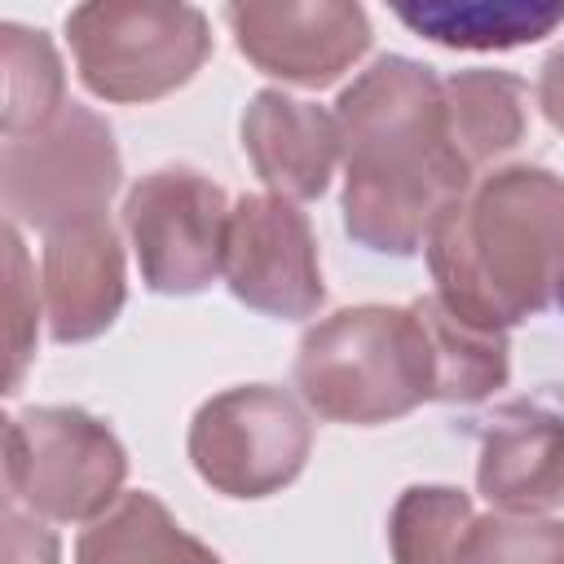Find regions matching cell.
Returning a JSON list of instances; mask_svg holds the SVG:
<instances>
[{"label": "cell", "instance_id": "cell-1", "mask_svg": "<svg viewBox=\"0 0 564 564\" xmlns=\"http://www.w3.org/2000/svg\"><path fill=\"white\" fill-rule=\"evenodd\" d=\"M344 229L388 256L427 247L449 203L471 189L445 137L441 79L410 57H379L335 101Z\"/></svg>", "mask_w": 564, "mask_h": 564}, {"label": "cell", "instance_id": "cell-2", "mask_svg": "<svg viewBox=\"0 0 564 564\" xmlns=\"http://www.w3.org/2000/svg\"><path fill=\"white\" fill-rule=\"evenodd\" d=\"M427 264L436 295L489 330L564 304V181L546 167L476 181L436 220Z\"/></svg>", "mask_w": 564, "mask_h": 564}, {"label": "cell", "instance_id": "cell-3", "mask_svg": "<svg viewBox=\"0 0 564 564\" xmlns=\"http://www.w3.org/2000/svg\"><path fill=\"white\" fill-rule=\"evenodd\" d=\"M295 388L330 423H392L432 401V348L414 304H361L300 339Z\"/></svg>", "mask_w": 564, "mask_h": 564}, {"label": "cell", "instance_id": "cell-4", "mask_svg": "<svg viewBox=\"0 0 564 564\" xmlns=\"http://www.w3.org/2000/svg\"><path fill=\"white\" fill-rule=\"evenodd\" d=\"M79 79L106 101H154L189 84L203 66L212 35L207 18L189 4L101 0L66 18Z\"/></svg>", "mask_w": 564, "mask_h": 564}, {"label": "cell", "instance_id": "cell-5", "mask_svg": "<svg viewBox=\"0 0 564 564\" xmlns=\"http://www.w3.org/2000/svg\"><path fill=\"white\" fill-rule=\"evenodd\" d=\"M123 476V445L84 410L40 405L4 423V494L40 520H97Z\"/></svg>", "mask_w": 564, "mask_h": 564}, {"label": "cell", "instance_id": "cell-6", "mask_svg": "<svg viewBox=\"0 0 564 564\" xmlns=\"http://www.w3.org/2000/svg\"><path fill=\"white\" fill-rule=\"evenodd\" d=\"M115 189V132L101 115L75 101H66V110L48 128L31 137H9L0 150V194L9 220L35 225L44 234L106 216Z\"/></svg>", "mask_w": 564, "mask_h": 564}, {"label": "cell", "instance_id": "cell-7", "mask_svg": "<svg viewBox=\"0 0 564 564\" xmlns=\"http://www.w3.org/2000/svg\"><path fill=\"white\" fill-rule=\"evenodd\" d=\"M308 414L269 383L229 388L198 405L189 423L194 471L229 498H264L291 485L308 458Z\"/></svg>", "mask_w": 564, "mask_h": 564}, {"label": "cell", "instance_id": "cell-8", "mask_svg": "<svg viewBox=\"0 0 564 564\" xmlns=\"http://www.w3.org/2000/svg\"><path fill=\"white\" fill-rule=\"evenodd\" d=\"M229 198L194 167H159L123 198V229L150 291L194 295L225 273Z\"/></svg>", "mask_w": 564, "mask_h": 564}, {"label": "cell", "instance_id": "cell-9", "mask_svg": "<svg viewBox=\"0 0 564 564\" xmlns=\"http://www.w3.org/2000/svg\"><path fill=\"white\" fill-rule=\"evenodd\" d=\"M225 282L242 304L269 317H313L326 286L304 212L278 194H242L229 212Z\"/></svg>", "mask_w": 564, "mask_h": 564}, {"label": "cell", "instance_id": "cell-10", "mask_svg": "<svg viewBox=\"0 0 564 564\" xmlns=\"http://www.w3.org/2000/svg\"><path fill=\"white\" fill-rule=\"evenodd\" d=\"M234 40L247 62L286 84L322 88L339 79L366 48L370 22L344 0H273V4H229Z\"/></svg>", "mask_w": 564, "mask_h": 564}, {"label": "cell", "instance_id": "cell-11", "mask_svg": "<svg viewBox=\"0 0 564 564\" xmlns=\"http://www.w3.org/2000/svg\"><path fill=\"white\" fill-rule=\"evenodd\" d=\"M480 494L502 516H542L564 507V414L538 401H511L480 423Z\"/></svg>", "mask_w": 564, "mask_h": 564}, {"label": "cell", "instance_id": "cell-12", "mask_svg": "<svg viewBox=\"0 0 564 564\" xmlns=\"http://www.w3.org/2000/svg\"><path fill=\"white\" fill-rule=\"evenodd\" d=\"M44 313L57 344L101 335L123 308V251L106 216L44 234Z\"/></svg>", "mask_w": 564, "mask_h": 564}, {"label": "cell", "instance_id": "cell-13", "mask_svg": "<svg viewBox=\"0 0 564 564\" xmlns=\"http://www.w3.org/2000/svg\"><path fill=\"white\" fill-rule=\"evenodd\" d=\"M242 150L278 198H317L339 163L335 115L273 88L256 93L242 115Z\"/></svg>", "mask_w": 564, "mask_h": 564}, {"label": "cell", "instance_id": "cell-14", "mask_svg": "<svg viewBox=\"0 0 564 564\" xmlns=\"http://www.w3.org/2000/svg\"><path fill=\"white\" fill-rule=\"evenodd\" d=\"M445 137L458 163L476 176L511 154L529 128V88L507 70H458L441 84Z\"/></svg>", "mask_w": 564, "mask_h": 564}, {"label": "cell", "instance_id": "cell-15", "mask_svg": "<svg viewBox=\"0 0 564 564\" xmlns=\"http://www.w3.org/2000/svg\"><path fill=\"white\" fill-rule=\"evenodd\" d=\"M414 313H419L427 348H432V401L471 405L507 383V375H511L507 330L463 322L441 295L414 300Z\"/></svg>", "mask_w": 564, "mask_h": 564}, {"label": "cell", "instance_id": "cell-16", "mask_svg": "<svg viewBox=\"0 0 564 564\" xmlns=\"http://www.w3.org/2000/svg\"><path fill=\"white\" fill-rule=\"evenodd\" d=\"M75 564H220V555L185 533L154 494H123L79 533Z\"/></svg>", "mask_w": 564, "mask_h": 564}, {"label": "cell", "instance_id": "cell-17", "mask_svg": "<svg viewBox=\"0 0 564 564\" xmlns=\"http://www.w3.org/2000/svg\"><path fill=\"white\" fill-rule=\"evenodd\" d=\"M0 79H4V106H0L4 141L40 132L66 110L62 62L44 31L18 22L0 26Z\"/></svg>", "mask_w": 564, "mask_h": 564}, {"label": "cell", "instance_id": "cell-18", "mask_svg": "<svg viewBox=\"0 0 564 564\" xmlns=\"http://www.w3.org/2000/svg\"><path fill=\"white\" fill-rule=\"evenodd\" d=\"M397 18L445 48H516L551 35L564 4H401Z\"/></svg>", "mask_w": 564, "mask_h": 564}, {"label": "cell", "instance_id": "cell-19", "mask_svg": "<svg viewBox=\"0 0 564 564\" xmlns=\"http://www.w3.org/2000/svg\"><path fill=\"white\" fill-rule=\"evenodd\" d=\"M476 529L471 498L449 485H414L397 498L388 520L392 564H458Z\"/></svg>", "mask_w": 564, "mask_h": 564}, {"label": "cell", "instance_id": "cell-20", "mask_svg": "<svg viewBox=\"0 0 564 564\" xmlns=\"http://www.w3.org/2000/svg\"><path fill=\"white\" fill-rule=\"evenodd\" d=\"M458 564H564V524L542 516L476 520Z\"/></svg>", "mask_w": 564, "mask_h": 564}, {"label": "cell", "instance_id": "cell-21", "mask_svg": "<svg viewBox=\"0 0 564 564\" xmlns=\"http://www.w3.org/2000/svg\"><path fill=\"white\" fill-rule=\"evenodd\" d=\"M35 330H40V291H35V269L26 260V247L18 229H4V392H18L22 370L35 352Z\"/></svg>", "mask_w": 564, "mask_h": 564}, {"label": "cell", "instance_id": "cell-22", "mask_svg": "<svg viewBox=\"0 0 564 564\" xmlns=\"http://www.w3.org/2000/svg\"><path fill=\"white\" fill-rule=\"evenodd\" d=\"M4 564H57L53 529L13 502L4 507Z\"/></svg>", "mask_w": 564, "mask_h": 564}, {"label": "cell", "instance_id": "cell-23", "mask_svg": "<svg viewBox=\"0 0 564 564\" xmlns=\"http://www.w3.org/2000/svg\"><path fill=\"white\" fill-rule=\"evenodd\" d=\"M538 101L546 110V119L564 132V44L542 62V79H538Z\"/></svg>", "mask_w": 564, "mask_h": 564}]
</instances>
